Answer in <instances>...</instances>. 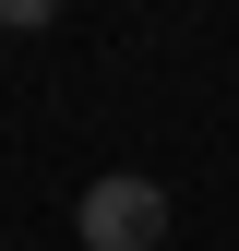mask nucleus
I'll use <instances>...</instances> for the list:
<instances>
[{"label":"nucleus","mask_w":239,"mask_h":251,"mask_svg":"<svg viewBox=\"0 0 239 251\" xmlns=\"http://www.w3.org/2000/svg\"><path fill=\"white\" fill-rule=\"evenodd\" d=\"M72 227H84V251H156V239H167V192L120 168V179H96V192H84Z\"/></svg>","instance_id":"nucleus-1"},{"label":"nucleus","mask_w":239,"mask_h":251,"mask_svg":"<svg viewBox=\"0 0 239 251\" xmlns=\"http://www.w3.org/2000/svg\"><path fill=\"white\" fill-rule=\"evenodd\" d=\"M0 24H48V0H0Z\"/></svg>","instance_id":"nucleus-2"}]
</instances>
